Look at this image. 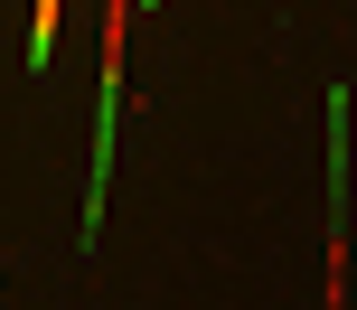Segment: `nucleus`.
I'll use <instances>...</instances> for the list:
<instances>
[{"label":"nucleus","instance_id":"obj_1","mask_svg":"<svg viewBox=\"0 0 357 310\" xmlns=\"http://www.w3.org/2000/svg\"><path fill=\"white\" fill-rule=\"evenodd\" d=\"M56 47V0H38V19H29V66Z\"/></svg>","mask_w":357,"mask_h":310}]
</instances>
